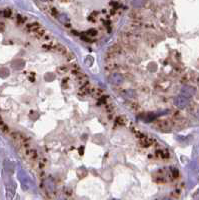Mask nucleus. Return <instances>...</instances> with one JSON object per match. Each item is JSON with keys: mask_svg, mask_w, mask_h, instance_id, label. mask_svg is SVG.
Masks as SVG:
<instances>
[{"mask_svg": "<svg viewBox=\"0 0 199 200\" xmlns=\"http://www.w3.org/2000/svg\"><path fill=\"white\" fill-rule=\"evenodd\" d=\"M174 104L178 108H184L189 104V98L185 97L184 95H179L174 99Z\"/></svg>", "mask_w": 199, "mask_h": 200, "instance_id": "nucleus-1", "label": "nucleus"}, {"mask_svg": "<svg viewBox=\"0 0 199 200\" xmlns=\"http://www.w3.org/2000/svg\"><path fill=\"white\" fill-rule=\"evenodd\" d=\"M109 80H110V82L112 83V84H115V85H119V84L122 83L123 77L121 76L120 74L114 73V74H112V75H111V76H110Z\"/></svg>", "mask_w": 199, "mask_h": 200, "instance_id": "nucleus-2", "label": "nucleus"}, {"mask_svg": "<svg viewBox=\"0 0 199 200\" xmlns=\"http://www.w3.org/2000/svg\"><path fill=\"white\" fill-rule=\"evenodd\" d=\"M44 185L46 187V189L48 190L49 192H54L55 190V183L52 179H46Z\"/></svg>", "mask_w": 199, "mask_h": 200, "instance_id": "nucleus-3", "label": "nucleus"}, {"mask_svg": "<svg viewBox=\"0 0 199 200\" xmlns=\"http://www.w3.org/2000/svg\"><path fill=\"white\" fill-rule=\"evenodd\" d=\"M159 128H162V129H167V128H169V122H168V120H162L161 122L159 123Z\"/></svg>", "mask_w": 199, "mask_h": 200, "instance_id": "nucleus-4", "label": "nucleus"}, {"mask_svg": "<svg viewBox=\"0 0 199 200\" xmlns=\"http://www.w3.org/2000/svg\"><path fill=\"white\" fill-rule=\"evenodd\" d=\"M145 0H132V3L135 7H140L143 4H144Z\"/></svg>", "mask_w": 199, "mask_h": 200, "instance_id": "nucleus-5", "label": "nucleus"}, {"mask_svg": "<svg viewBox=\"0 0 199 200\" xmlns=\"http://www.w3.org/2000/svg\"><path fill=\"white\" fill-rule=\"evenodd\" d=\"M143 141H144V142H142V143L144 144V146H149L152 142H153V140L150 139V138H148V137H145V138L143 139Z\"/></svg>", "mask_w": 199, "mask_h": 200, "instance_id": "nucleus-6", "label": "nucleus"}]
</instances>
